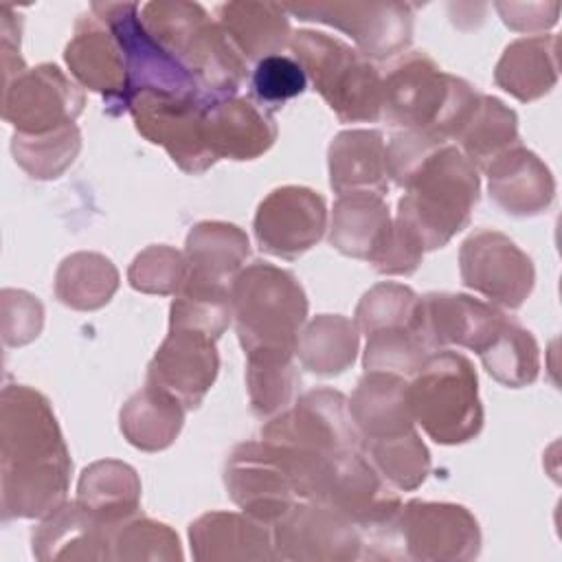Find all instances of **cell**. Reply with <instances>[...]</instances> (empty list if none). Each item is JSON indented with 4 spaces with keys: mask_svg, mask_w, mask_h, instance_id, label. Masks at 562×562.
<instances>
[{
    "mask_svg": "<svg viewBox=\"0 0 562 562\" xmlns=\"http://www.w3.org/2000/svg\"><path fill=\"white\" fill-rule=\"evenodd\" d=\"M68 452L48 402L24 386L4 391L2 490L7 516H44L61 507Z\"/></svg>",
    "mask_w": 562,
    "mask_h": 562,
    "instance_id": "6da1fadb",
    "label": "cell"
},
{
    "mask_svg": "<svg viewBox=\"0 0 562 562\" xmlns=\"http://www.w3.org/2000/svg\"><path fill=\"white\" fill-rule=\"evenodd\" d=\"M395 226L422 250L443 246L459 233L479 198L476 167L452 145L432 149L404 180Z\"/></svg>",
    "mask_w": 562,
    "mask_h": 562,
    "instance_id": "7a4b0ae2",
    "label": "cell"
},
{
    "mask_svg": "<svg viewBox=\"0 0 562 562\" xmlns=\"http://www.w3.org/2000/svg\"><path fill=\"white\" fill-rule=\"evenodd\" d=\"M479 99L470 83L441 72L426 53L406 55L382 79L384 119L437 143L461 134Z\"/></svg>",
    "mask_w": 562,
    "mask_h": 562,
    "instance_id": "3957f363",
    "label": "cell"
},
{
    "mask_svg": "<svg viewBox=\"0 0 562 562\" xmlns=\"http://www.w3.org/2000/svg\"><path fill=\"white\" fill-rule=\"evenodd\" d=\"M143 26L180 59L204 94L233 97L246 75L244 57L222 26L191 2H151L143 9Z\"/></svg>",
    "mask_w": 562,
    "mask_h": 562,
    "instance_id": "277c9868",
    "label": "cell"
},
{
    "mask_svg": "<svg viewBox=\"0 0 562 562\" xmlns=\"http://www.w3.org/2000/svg\"><path fill=\"white\" fill-rule=\"evenodd\" d=\"M239 340L250 356H292L307 301L299 281L270 263L246 268L231 285Z\"/></svg>",
    "mask_w": 562,
    "mask_h": 562,
    "instance_id": "5b68a950",
    "label": "cell"
},
{
    "mask_svg": "<svg viewBox=\"0 0 562 562\" xmlns=\"http://www.w3.org/2000/svg\"><path fill=\"white\" fill-rule=\"evenodd\" d=\"M406 397L413 419L439 443L468 441L483 426L476 373L461 353H430L415 371Z\"/></svg>",
    "mask_w": 562,
    "mask_h": 562,
    "instance_id": "8992f818",
    "label": "cell"
},
{
    "mask_svg": "<svg viewBox=\"0 0 562 562\" xmlns=\"http://www.w3.org/2000/svg\"><path fill=\"white\" fill-rule=\"evenodd\" d=\"M290 46L314 88L342 123L380 116L382 77L362 53L316 31L294 33Z\"/></svg>",
    "mask_w": 562,
    "mask_h": 562,
    "instance_id": "52a82bcc",
    "label": "cell"
},
{
    "mask_svg": "<svg viewBox=\"0 0 562 562\" xmlns=\"http://www.w3.org/2000/svg\"><path fill=\"white\" fill-rule=\"evenodd\" d=\"M347 400L338 391L321 389L303 395L294 408L261 428V439L279 448L307 452H340L360 448Z\"/></svg>",
    "mask_w": 562,
    "mask_h": 562,
    "instance_id": "ba28073f",
    "label": "cell"
},
{
    "mask_svg": "<svg viewBox=\"0 0 562 562\" xmlns=\"http://www.w3.org/2000/svg\"><path fill=\"white\" fill-rule=\"evenodd\" d=\"M81 105V92L57 66L20 68L15 77H4V119L20 134L37 136L72 125Z\"/></svg>",
    "mask_w": 562,
    "mask_h": 562,
    "instance_id": "9c48e42d",
    "label": "cell"
},
{
    "mask_svg": "<svg viewBox=\"0 0 562 562\" xmlns=\"http://www.w3.org/2000/svg\"><path fill=\"white\" fill-rule=\"evenodd\" d=\"M274 553L292 560H345L358 558L362 544L358 527L340 512L305 501L294 503L274 522Z\"/></svg>",
    "mask_w": 562,
    "mask_h": 562,
    "instance_id": "30bf717a",
    "label": "cell"
},
{
    "mask_svg": "<svg viewBox=\"0 0 562 562\" xmlns=\"http://www.w3.org/2000/svg\"><path fill=\"white\" fill-rule=\"evenodd\" d=\"M461 277L465 285L505 307L522 305L533 288L531 259L494 231H479L463 244Z\"/></svg>",
    "mask_w": 562,
    "mask_h": 562,
    "instance_id": "8fae6325",
    "label": "cell"
},
{
    "mask_svg": "<svg viewBox=\"0 0 562 562\" xmlns=\"http://www.w3.org/2000/svg\"><path fill=\"white\" fill-rule=\"evenodd\" d=\"M285 11L301 20H316L349 33L364 57H389L400 53L411 40V9L406 4H364V2H329V4H288Z\"/></svg>",
    "mask_w": 562,
    "mask_h": 562,
    "instance_id": "7c38bea8",
    "label": "cell"
},
{
    "mask_svg": "<svg viewBox=\"0 0 562 562\" xmlns=\"http://www.w3.org/2000/svg\"><path fill=\"white\" fill-rule=\"evenodd\" d=\"M213 340L202 329L171 325L169 336L149 364L147 384L171 395L184 408H195L217 373Z\"/></svg>",
    "mask_w": 562,
    "mask_h": 562,
    "instance_id": "4fadbf2b",
    "label": "cell"
},
{
    "mask_svg": "<svg viewBox=\"0 0 562 562\" xmlns=\"http://www.w3.org/2000/svg\"><path fill=\"white\" fill-rule=\"evenodd\" d=\"M226 487L248 516L266 525H274L299 503L285 468L266 441L235 448L226 465Z\"/></svg>",
    "mask_w": 562,
    "mask_h": 562,
    "instance_id": "5bb4252c",
    "label": "cell"
},
{
    "mask_svg": "<svg viewBox=\"0 0 562 562\" xmlns=\"http://www.w3.org/2000/svg\"><path fill=\"white\" fill-rule=\"evenodd\" d=\"M327 222L325 200L305 187L272 191L257 211L255 235L270 255L294 259L312 248Z\"/></svg>",
    "mask_w": 562,
    "mask_h": 562,
    "instance_id": "9a60e30c",
    "label": "cell"
},
{
    "mask_svg": "<svg viewBox=\"0 0 562 562\" xmlns=\"http://www.w3.org/2000/svg\"><path fill=\"white\" fill-rule=\"evenodd\" d=\"M395 527L404 538L408 558L417 560H461L476 555V520L459 505L408 503Z\"/></svg>",
    "mask_w": 562,
    "mask_h": 562,
    "instance_id": "2e32d148",
    "label": "cell"
},
{
    "mask_svg": "<svg viewBox=\"0 0 562 562\" xmlns=\"http://www.w3.org/2000/svg\"><path fill=\"white\" fill-rule=\"evenodd\" d=\"M503 318L494 307L463 294H428L417 305V325L432 351L446 345L481 351Z\"/></svg>",
    "mask_w": 562,
    "mask_h": 562,
    "instance_id": "e0dca14e",
    "label": "cell"
},
{
    "mask_svg": "<svg viewBox=\"0 0 562 562\" xmlns=\"http://www.w3.org/2000/svg\"><path fill=\"white\" fill-rule=\"evenodd\" d=\"M66 64L83 86L108 99L112 114L125 112V57L114 33L99 18L77 22L75 37L66 48Z\"/></svg>",
    "mask_w": 562,
    "mask_h": 562,
    "instance_id": "ac0fdd59",
    "label": "cell"
},
{
    "mask_svg": "<svg viewBox=\"0 0 562 562\" xmlns=\"http://www.w3.org/2000/svg\"><path fill=\"white\" fill-rule=\"evenodd\" d=\"M277 136L272 119L255 103L235 97H209L204 138L211 156L248 160L263 154Z\"/></svg>",
    "mask_w": 562,
    "mask_h": 562,
    "instance_id": "d6986e66",
    "label": "cell"
},
{
    "mask_svg": "<svg viewBox=\"0 0 562 562\" xmlns=\"http://www.w3.org/2000/svg\"><path fill=\"white\" fill-rule=\"evenodd\" d=\"M490 195L512 215H536L553 200V178L544 162L520 143L487 167Z\"/></svg>",
    "mask_w": 562,
    "mask_h": 562,
    "instance_id": "ffe728a7",
    "label": "cell"
},
{
    "mask_svg": "<svg viewBox=\"0 0 562 562\" xmlns=\"http://www.w3.org/2000/svg\"><path fill=\"white\" fill-rule=\"evenodd\" d=\"M393 226L382 195L371 191L342 193L334 206L329 241L340 252L371 263L382 255Z\"/></svg>",
    "mask_w": 562,
    "mask_h": 562,
    "instance_id": "44dd1931",
    "label": "cell"
},
{
    "mask_svg": "<svg viewBox=\"0 0 562 562\" xmlns=\"http://www.w3.org/2000/svg\"><path fill=\"white\" fill-rule=\"evenodd\" d=\"M406 380L397 373L367 371L351 397V419L362 439L400 435L413 428V415L406 397Z\"/></svg>",
    "mask_w": 562,
    "mask_h": 562,
    "instance_id": "7402d4cb",
    "label": "cell"
},
{
    "mask_svg": "<svg viewBox=\"0 0 562 562\" xmlns=\"http://www.w3.org/2000/svg\"><path fill=\"white\" fill-rule=\"evenodd\" d=\"M268 525L239 514H206L191 525V544L198 560L277 558Z\"/></svg>",
    "mask_w": 562,
    "mask_h": 562,
    "instance_id": "603a6c76",
    "label": "cell"
},
{
    "mask_svg": "<svg viewBox=\"0 0 562 562\" xmlns=\"http://www.w3.org/2000/svg\"><path fill=\"white\" fill-rule=\"evenodd\" d=\"M246 255L248 239L237 226L220 222L198 224L187 239V279L228 290Z\"/></svg>",
    "mask_w": 562,
    "mask_h": 562,
    "instance_id": "cb8c5ba5",
    "label": "cell"
},
{
    "mask_svg": "<svg viewBox=\"0 0 562 562\" xmlns=\"http://www.w3.org/2000/svg\"><path fill=\"white\" fill-rule=\"evenodd\" d=\"M331 187L342 193L386 191V147L380 132H342L329 147Z\"/></svg>",
    "mask_w": 562,
    "mask_h": 562,
    "instance_id": "d4e9b609",
    "label": "cell"
},
{
    "mask_svg": "<svg viewBox=\"0 0 562 562\" xmlns=\"http://www.w3.org/2000/svg\"><path fill=\"white\" fill-rule=\"evenodd\" d=\"M558 81V37H525L507 46L498 66L496 83L518 97L531 101L542 97Z\"/></svg>",
    "mask_w": 562,
    "mask_h": 562,
    "instance_id": "484cf974",
    "label": "cell"
},
{
    "mask_svg": "<svg viewBox=\"0 0 562 562\" xmlns=\"http://www.w3.org/2000/svg\"><path fill=\"white\" fill-rule=\"evenodd\" d=\"M220 26L246 57L277 55L290 35L285 7L272 2L222 4Z\"/></svg>",
    "mask_w": 562,
    "mask_h": 562,
    "instance_id": "4316f807",
    "label": "cell"
},
{
    "mask_svg": "<svg viewBox=\"0 0 562 562\" xmlns=\"http://www.w3.org/2000/svg\"><path fill=\"white\" fill-rule=\"evenodd\" d=\"M138 479L119 461H99L79 481L77 505L103 527H114L138 505Z\"/></svg>",
    "mask_w": 562,
    "mask_h": 562,
    "instance_id": "83f0119b",
    "label": "cell"
},
{
    "mask_svg": "<svg viewBox=\"0 0 562 562\" xmlns=\"http://www.w3.org/2000/svg\"><path fill=\"white\" fill-rule=\"evenodd\" d=\"M184 406L160 389L147 384L121 411V428L130 443L160 450L173 441L182 426Z\"/></svg>",
    "mask_w": 562,
    "mask_h": 562,
    "instance_id": "f1b7e54d",
    "label": "cell"
},
{
    "mask_svg": "<svg viewBox=\"0 0 562 562\" xmlns=\"http://www.w3.org/2000/svg\"><path fill=\"white\" fill-rule=\"evenodd\" d=\"M358 349V334L353 325L342 316H318L296 338L294 351L301 362L321 375H336L345 371Z\"/></svg>",
    "mask_w": 562,
    "mask_h": 562,
    "instance_id": "f546056e",
    "label": "cell"
},
{
    "mask_svg": "<svg viewBox=\"0 0 562 562\" xmlns=\"http://www.w3.org/2000/svg\"><path fill=\"white\" fill-rule=\"evenodd\" d=\"M485 369L507 386L531 384L538 375V345L518 323L503 318L492 340L479 351Z\"/></svg>",
    "mask_w": 562,
    "mask_h": 562,
    "instance_id": "4dcf8cb0",
    "label": "cell"
},
{
    "mask_svg": "<svg viewBox=\"0 0 562 562\" xmlns=\"http://www.w3.org/2000/svg\"><path fill=\"white\" fill-rule=\"evenodd\" d=\"M360 448L373 468L400 490L417 487L428 474V450L413 428L391 437L360 439Z\"/></svg>",
    "mask_w": 562,
    "mask_h": 562,
    "instance_id": "1f68e13d",
    "label": "cell"
},
{
    "mask_svg": "<svg viewBox=\"0 0 562 562\" xmlns=\"http://www.w3.org/2000/svg\"><path fill=\"white\" fill-rule=\"evenodd\" d=\"M465 149V158L487 167L498 154L518 145L516 114L494 97H481L472 119L457 136Z\"/></svg>",
    "mask_w": 562,
    "mask_h": 562,
    "instance_id": "d6a6232c",
    "label": "cell"
},
{
    "mask_svg": "<svg viewBox=\"0 0 562 562\" xmlns=\"http://www.w3.org/2000/svg\"><path fill=\"white\" fill-rule=\"evenodd\" d=\"M116 270L101 255L79 252L68 257L57 274V296L77 310H94L116 290Z\"/></svg>",
    "mask_w": 562,
    "mask_h": 562,
    "instance_id": "836d02e7",
    "label": "cell"
},
{
    "mask_svg": "<svg viewBox=\"0 0 562 562\" xmlns=\"http://www.w3.org/2000/svg\"><path fill=\"white\" fill-rule=\"evenodd\" d=\"M79 151V130L66 125L61 130L26 136L18 134L13 140L15 160L33 178H57Z\"/></svg>",
    "mask_w": 562,
    "mask_h": 562,
    "instance_id": "e575fe53",
    "label": "cell"
},
{
    "mask_svg": "<svg viewBox=\"0 0 562 562\" xmlns=\"http://www.w3.org/2000/svg\"><path fill=\"white\" fill-rule=\"evenodd\" d=\"M296 386L292 356H250L248 358V389L252 411L257 415H272L281 411Z\"/></svg>",
    "mask_w": 562,
    "mask_h": 562,
    "instance_id": "d590c367",
    "label": "cell"
},
{
    "mask_svg": "<svg viewBox=\"0 0 562 562\" xmlns=\"http://www.w3.org/2000/svg\"><path fill=\"white\" fill-rule=\"evenodd\" d=\"M419 305V296L397 283H382L367 292L356 310L358 329L367 336L386 327L411 325Z\"/></svg>",
    "mask_w": 562,
    "mask_h": 562,
    "instance_id": "8d00e7d4",
    "label": "cell"
},
{
    "mask_svg": "<svg viewBox=\"0 0 562 562\" xmlns=\"http://www.w3.org/2000/svg\"><path fill=\"white\" fill-rule=\"evenodd\" d=\"M187 279V259L165 246H154L136 257L130 268V283L143 292H178Z\"/></svg>",
    "mask_w": 562,
    "mask_h": 562,
    "instance_id": "74e56055",
    "label": "cell"
},
{
    "mask_svg": "<svg viewBox=\"0 0 562 562\" xmlns=\"http://www.w3.org/2000/svg\"><path fill=\"white\" fill-rule=\"evenodd\" d=\"M307 75L303 66L288 55L261 57L252 72V92L261 103L279 105L305 90Z\"/></svg>",
    "mask_w": 562,
    "mask_h": 562,
    "instance_id": "f35d334b",
    "label": "cell"
}]
</instances>
